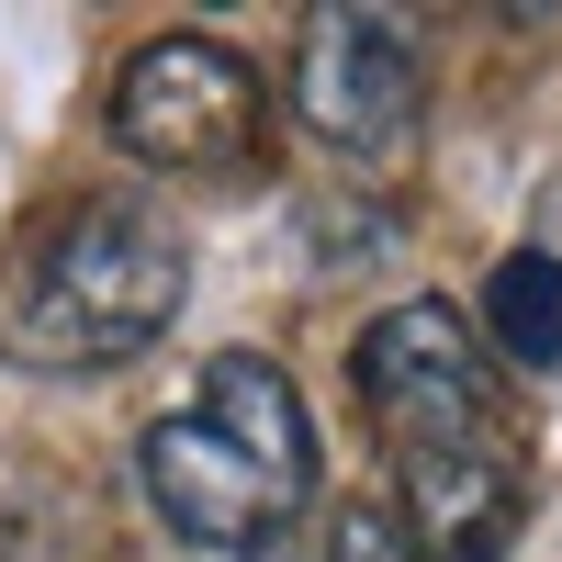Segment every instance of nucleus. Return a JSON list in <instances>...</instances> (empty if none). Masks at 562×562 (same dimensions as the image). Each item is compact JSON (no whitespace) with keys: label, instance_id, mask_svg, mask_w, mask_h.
<instances>
[{"label":"nucleus","instance_id":"39448f33","mask_svg":"<svg viewBox=\"0 0 562 562\" xmlns=\"http://www.w3.org/2000/svg\"><path fill=\"white\" fill-rule=\"evenodd\" d=\"M293 113L349 158H383L416 135V34L371 0H326L293 34Z\"/></svg>","mask_w":562,"mask_h":562},{"label":"nucleus","instance_id":"f257e3e1","mask_svg":"<svg viewBox=\"0 0 562 562\" xmlns=\"http://www.w3.org/2000/svg\"><path fill=\"white\" fill-rule=\"evenodd\" d=\"M180 293H192V248L180 225L135 192H102L45 225V248L23 259L12 293V349L34 371H124L135 349L169 338Z\"/></svg>","mask_w":562,"mask_h":562},{"label":"nucleus","instance_id":"6e6552de","mask_svg":"<svg viewBox=\"0 0 562 562\" xmlns=\"http://www.w3.org/2000/svg\"><path fill=\"white\" fill-rule=\"evenodd\" d=\"M484 326H495V360L562 371V259H551V248L495 259V281H484Z\"/></svg>","mask_w":562,"mask_h":562},{"label":"nucleus","instance_id":"1a4fd4ad","mask_svg":"<svg viewBox=\"0 0 562 562\" xmlns=\"http://www.w3.org/2000/svg\"><path fill=\"white\" fill-rule=\"evenodd\" d=\"M326 562H416V540L394 529V506H338V529H326Z\"/></svg>","mask_w":562,"mask_h":562},{"label":"nucleus","instance_id":"f03ea898","mask_svg":"<svg viewBox=\"0 0 562 562\" xmlns=\"http://www.w3.org/2000/svg\"><path fill=\"white\" fill-rule=\"evenodd\" d=\"M259 124H270V90L214 34H158L113 68V147L135 169H169V180L259 169Z\"/></svg>","mask_w":562,"mask_h":562},{"label":"nucleus","instance_id":"423d86ee","mask_svg":"<svg viewBox=\"0 0 562 562\" xmlns=\"http://www.w3.org/2000/svg\"><path fill=\"white\" fill-rule=\"evenodd\" d=\"M394 495H405V540L416 562H506L529 518V473L518 450H439V461H394Z\"/></svg>","mask_w":562,"mask_h":562},{"label":"nucleus","instance_id":"7ed1b4c3","mask_svg":"<svg viewBox=\"0 0 562 562\" xmlns=\"http://www.w3.org/2000/svg\"><path fill=\"white\" fill-rule=\"evenodd\" d=\"M360 405L383 428L394 461H439V450H495V360L473 349L461 304L416 293L394 315L360 326Z\"/></svg>","mask_w":562,"mask_h":562},{"label":"nucleus","instance_id":"20e7f679","mask_svg":"<svg viewBox=\"0 0 562 562\" xmlns=\"http://www.w3.org/2000/svg\"><path fill=\"white\" fill-rule=\"evenodd\" d=\"M135 484H147L158 529H169L180 551H214V562H248V551H270L281 529L304 518V506L281 495L203 405H180V416H158V428L135 439Z\"/></svg>","mask_w":562,"mask_h":562},{"label":"nucleus","instance_id":"9d476101","mask_svg":"<svg viewBox=\"0 0 562 562\" xmlns=\"http://www.w3.org/2000/svg\"><path fill=\"white\" fill-rule=\"evenodd\" d=\"M248 562H326V551H315L304 529H281V540H270V551H248Z\"/></svg>","mask_w":562,"mask_h":562},{"label":"nucleus","instance_id":"0eeeda50","mask_svg":"<svg viewBox=\"0 0 562 562\" xmlns=\"http://www.w3.org/2000/svg\"><path fill=\"white\" fill-rule=\"evenodd\" d=\"M203 416H214V428L237 439L293 506L315 495V416H304V394H293V371H281V360L214 349V360H203Z\"/></svg>","mask_w":562,"mask_h":562}]
</instances>
